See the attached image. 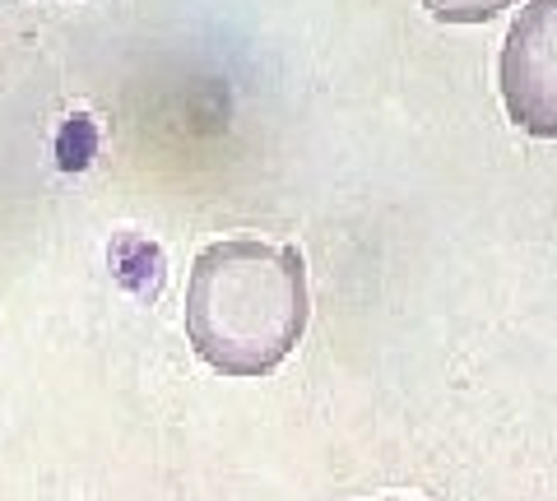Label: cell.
<instances>
[{
  "mask_svg": "<svg viewBox=\"0 0 557 501\" xmlns=\"http://www.w3.org/2000/svg\"><path fill=\"white\" fill-rule=\"evenodd\" d=\"M307 311V261L298 247L228 237L190 265L186 339L219 376H270L298 349Z\"/></svg>",
  "mask_w": 557,
  "mask_h": 501,
  "instance_id": "6da1fadb",
  "label": "cell"
},
{
  "mask_svg": "<svg viewBox=\"0 0 557 501\" xmlns=\"http://www.w3.org/2000/svg\"><path fill=\"white\" fill-rule=\"evenodd\" d=\"M497 84L507 116L539 140H557V0H530L502 42Z\"/></svg>",
  "mask_w": 557,
  "mask_h": 501,
  "instance_id": "7a4b0ae2",
  "label": "cell"
},
{
  "mask_svg": "<svg viewBox=\"0 0 557 501\" xmlns=\"http://www.w3.org/2000/svg\"><path fill=\"white\" fill-rule=\"evenodd\" d=\"M423 5L432 20H442V24H483L507 5H516V0H423Z\"/></svg>",
  "mask_w": 557,
  "mask_h": 501,
  "instance_id": "3957f363",
  "label": "cell"
},
{
  "mask_svg": "<svg viewBox=\"0 0 557 501\" xmlns=\"http://www.w3.org/2000/svg\"><path fill=\"white\" fill-rule=\"evenodd\" d=\"M381 501H409V497H381Z\"/></svg>",
  "mask_w": 557,
  "mask_h": 501,
  "instance_id": "277c9868",
  "label": "cell"
}]
</instances>
